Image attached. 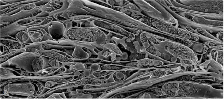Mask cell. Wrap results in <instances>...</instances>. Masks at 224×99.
<instances>
[{"instance_id":"cell-17","label":"cell","mask_w":224,"mask_h":99,"mask_svg":"<svg viewBox=\"0 0 224 99\" xmlns=\"http://www.w3.org/2000/svg\"><path fill=\"white\" fill-rule=\"evenodd\" d=\"M151 93L154 95L159 96L162 94V89L159 88H154L151 90Z\"/></svg>"},{"instance_id":"cell-21","label":"cell","mask_w":224,"mask_h":99,"mask_svg":"<svg viewBox=\"0 0 224 99\" xmlns=\"http://www.w3.org/2000/svg\"><path fill=\"white\" fill-rule=\"evenodd\" d=\"M39 85V90L38 91L37 93H36V95H39V94H41V93L42 92V90H43V89H44V87L42 86L40 84H38Z\"/></svg>"},{"instance_id":"cell-20","label":"cell","mask_w":224,"mask_h":99,"mask_svg":"<svg viewBox=\"0 0 224 99\" xmlns=\"http://www.w3.org/2000/svg\"><path fill=\"white\" fill-rule=\"evenodd\" d=\"M57 83L54 82H46L45 85L46 88H51L53 86H55Z\"/></svg>"},{"instance_id":"cell-16","label":"cell","mask_w":224,"mask_h":99,"mask_svg":"<svg viewBox=\"0 0 224 99\" xmlns=\"http://www.w3.org/2000/svg\"><path fill=\"white\" fill-rule=\"evenodd\" d=\"M145 55H141V54L138 53H134L132 54L130 56V57H129L131 60L134 61H135V60H136V61H137L145 58Z\"/></svg>"},{"instance_id":"cell-19","label":"cell","mask_w":224,"mask_h":99,"mask_svg":"<svg viewBox=\"0 0 224 99\" xmlns=\"http://www.w3.org/2000/svg\"><path fill=\"white\" fill-rule=\"evenodd\" d=\"M2 47H3V50L2 52L1 53V56L6 55V54H8L9 51V48L8 47L5 46L3 44H2Z\"/></svg>"},{"instance_id":"cell-1","label":"cell","mask_w":224,"mask_h":99,"mask_svg":"<svg viewBox=\"0 0 224 99\" xmlns=\"http://www.w3.org/2000/svg\"><path fill=\"white\" fill-rule=\"evenodd\" d=\"M66 35L68 39L73 40L96 42L104 45L107 44L106 35L95 27L72 28L67 30Z\"/></svg>"},{"instance_id":"cell-15","label":"cell","mask_w":224,"mask_h":99,"mask_svg":"<svg viewBox=\"0 0 224 99\" xmlns=\"http://www.w3.org/2000/svg\"><path fill=\"white\" fill-rule=\"evenodd\" d=\"M166 74V72L164 70H156L151 72L150 75L153 77H161L165 76Z\"/></svg>"},{"instance_id":"cell-18","label":"cell","mask_w":224,"mask_h":99,"mask_svg":"<svg viewBox=\"0 0 224 99\" xmlns=\"http://www.w3.org/2000/svg\"><path fill=\"white\" fill-rule=\"evenodd\" d=\"M223 53L221 51H218V62L219 63H223Z\"/></svg>"},{"instance_id":"cell-2","label":"cell","mask_w":224,"mask_h":99,"mask_svg":"<svg viewBox=\"0 0 224 99\" xmlns=\"http://www.w3.org/2000/svg\"><path fill=\"white\" fill-rule=\"evenodd\" d=\"M164 46L165 50L174 57L189 61L192 63L196 60L194 53L187 47L170 41L165 42Z\"/></svg>"},{"instance_id":"cell-9","label":"cell","mask_w":224,"mask_h":99,"mask_svg":"<svg viewBox=\"0 0 224 99\" xmlns=\"http://www.w3.org/2000/svg\"><path fill=\"white\" fill-rule=\"evenodd\" d=\"M44 58L40 57L35 58L32 63V66L35 72H38L43 69L45 65Z\"/></svg>"},{"instance_id":"cell-3","label":"cell","mask_w":224,"mask_h":99,"mask_svg":"<svg viewBox=\"0 0 224 99\" xmlns=\"http://www.w3.org/2000/svg\"><path fill=\"white\" fill-rule=\"evenodd\" d=\"M163 62L152 59L144 58L133 61L126 65V67L136 68H147L159 67L163 64Z\"/></svg>"},{"instance_id":"cell-12","label":"cell","mask_w":224,"mask_h":99,"mask_svg":"<svg viewBox=\"0 0 224 99\" xmlns=\"http://www.w3.org/2000/svg\"><path fill=\"white\" fill-rule=\"evenodd\" d=\"M16 39L18 41L21 42L26 41L29 39V35L27 32L20 31L16 35Z\"/></svg>"},{"instance_id":"cell-6","label":"cell","mask_w":224,"mask_h":99,"mask_svg":"<svg viewBox=\"0 0 224 99\" xmlns=\"http://www.w3.org/2000/svg\"><path fill=\"white\" fill-rule=\"evenodd\" d=\"M181 96H187L195 95L199 93V89L195 84L192 83L179 84Z\"/></svg>"},{"instance_id":"cell-5","label":"cell","mask_w":224,"mask_h":99,"mask_svg":"<svg viewBox=\"0 0 224 99\" xmlns=\"http://www.w3.org/2000/svg\"><path fill=\"white\" fill-rule=\"evenodd\" d=\"M162 94L169 97L181 96L178 83L169 82L165 84L161 89Z\"/></svg>"},{"instance_id":"cell-10","label":"cell","mask_w":224,"mask_h":99,"mask_svg":"<svg viewBox=\"0 0 224 99\" xmlns=\"http://www.w3.org/2000/svg\"><path fill=\"white\" fill-rule=\"evenodd\" d=\"M105 48L116 54L120 55H122V52L120 48L115 44L112 43H107L104 45Z\"/></svg>"},{"instance_id":"cell-14","label":"cell","mask_w":224,"mask_h":99,"mask_svg":"<svg viewBox=\"0 0 224 99\" xmlns=\"http://www.w3.org/2000/svg\"><path fill=\"white\" fill-rule=\"evenodd\" d=\"M25 49L24 48L18 50L16 51L7 54L5 55H4V56H2V58L3 59H4L3 61H4L5 60L9 59H10L11 57H13L14 56L16 55L19 53H21L22 52H24Z\"/></svg>"},{"instance_id":"cell-4","label":"cell","mask_w":224,"mask_h":99,"mask_svg":"<svg viewBox=\"0 0 224 99\" xmlns=\"http://www.w3.org/2000/svg\"><path fill=\"white\" fill-rule=\"evenodd\" d=\"M95 24L97 26L101 27V28H105L108 29H110L112 31L116 33L119 34L128 38L133 39L135 38V36L133 34L131 33L126 31L122 28L116 25H109L103 22H98V21L94 22V24Z\"/></svg>"},{"instance_id":"cell-7","label":"cell","mask_w":224,"mask_h":99,"mask_svg":"<svg viewBox=\"0 0 224 99\" xmlns=\"http://www.w3.org/2000/svg\"><path fill=\"white\" fill-rule=\"evenodd\" d=\"M37 53L40 55H45L47 56L48 57L52 58L58 61V62L61 63H67L69 62L70 61V59L66 57V56L55 51H37Z\"/></svg>"},{"instance_id":"cell-13","label":"cell","mask_w":224,"mask_h":99,"mask_svg":"<svg viewBox=\"0 0 224 99\" xmlns=\"http://www.w3.org/2000/svg\"><path fill=\"white\" fill-rule=\"evenodd\" d=\"M114 72V71H107V70H101V71L97 70L93 72L92 74L95 78L99 79L109 75Z\"/></svg>"},{"instance_id":"cell-8","label":"cell","mask_w":224,"mask_h":99,"mask_svg":"<svg viewBox=\"0 0 224 99\" xmlns=\"http://www.w3.org/2000/svg\"><path fill=\"white\" fill-rule=\"evenodd\" d=\"M1 44L13 50H19L22 49V45L20 42L12 40L1 39Z\"/></svg>"},{"instance_id":"cell-11","label":"cell","mask_w":224,"mask_h":99,"mask_svg":"<svg viewBox=\"0 0 224 99\" xmlns=\"http://www.w3.org/2000/svg\"><path fill=\"white\" fill-rule=\"evenodd\" d=\"M125 68L118 67L114 65H106L102 66L100 68L101 70H107V71H114L115 70H119L125 69Z\"/></svg>"}]
</instances>
